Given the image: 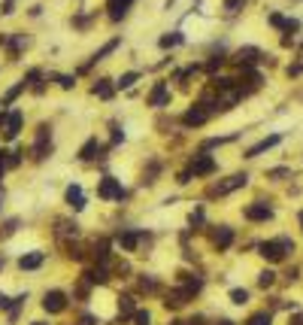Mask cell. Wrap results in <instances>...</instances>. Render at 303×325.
<instances>
[{"mask_svg":"<svg viewBox=\"0 0 303 325\" xmlns=\"http://www.w3.org/2000/svg\"><path fill=\"white\" fill-rule=\"evenodd\" d=\"M273 322V316H270V310H261V313H255V316H249V322L246 325H270Z\"/></svg>","mask_w":303,"mask_h":325,"instance_id":"obj_24","label":"cell"},{"mask_svg":"<svg viewBox=\"0 0 303 325\" xmlns=\"http://www.w3.org/2000/svg\"><path fill=\"white\" fill-rule=\"evenodd\" d=\"M21 122H24V116H21L18 110H12V113H0V128H3V137H6V140H15L18 131H21Z\"/></svg>","mask_w":303,"mask_h":325,"instance_id":"obj_3","label":"cell"},{"mask_svg":"<svg viewBox=\"0 0 303 325\" xmlns=\"http://www.w3.org/2000/svg\"><path fill=\"white\" fill-rule=\"evenodd\" d=\"M43 310H46V313H64V310H67V295L58 292V289L46 292V295H43Z\"/></svg>","mask_w":303,"mask_h":325,"instance_id":"obj_5","label":"cell"},{"mask_svg":"<svg viewBox=\"0 0 303 325\" xmlns=\"http://www.w3.org/2000/svg\"><path fill=\"white\" fill-rule=\"evenodd\" d=\"M218 325H234V322H231V319H221V322H218Z\"/></svg>","mask_w":303,"mask_h":325,"instance_id":"obj_46","label":"cell"},{"mask_svg":"<svg viewBox=\"0 0 303 325\" xmlns=\"http://www.w3.org/2000/svg\"><path fill=\"white\" fill-rule=\"evenodd\" d=\"M206 119H209V113L203 110V106H200V103H194V106H191V110H188V113L182 116V125H185V128H200V125H203Z\"/></svg>","mask_w":303,"mask_h":325,"instance_id":"obj_10","label":"cell"},{"mask_svg":"<svg viewBox=\"0 0 303 325\" xmlns=\"http://www.w3.org/2000/svg\"><path fill=\"white\" fill-rule=\"evenodd\" d=\"M134 322H137V325H149V322H152V313H149V310H137V313H134Z\"/></svg>","mask_w":303,"mask_h":325,"instance_id":"obj_33","label":"cell"},{"mask_svg":"<svg viewBox=\"0 0 303 325\" xmlns=\"http://www.w3.org/2000/svg\"><path fill=\"white\" fill-rule=\"evenodd\" d=\"M188 301H191V292H188L185 286H179V289H173V292L164 295V307H167V310H176V307H182V304H188Z\"/></svg>","mask_w":303,"mask_h":325,"instance_id":"obj_8","label":"cell"},{"mask_svg":"<svg viewBox=\"0 0 303 325\" xmlns=\"http://www.w3.org/2000/svg\"><path fill=\"white\" fill-rule=\"evenodd\" d=\"M291 325H303V316H294V319H291Z\"/></svg>","mask_w":303,"mask_h":325,"instance_id":"obj_45","label":"cell"},{"mask_svg":"<svg viewBox=\"0 0 303 325\" xmlns=\"http://www.w3.org/2000/svg\"><path fill=\"white\" fill-rule=\"evenodd\" d=\"M15 307V301H9L6 295H0V310H12Z\"/></svg>","mask_w":303,"mask_h":325,"instance_id":"obj_37","label":"cell"},{"mask_svg":"<svg viewBox=\"0 0 303 325\" xmlns=\"http://www.w3.org/2000/svg\"><path fill=\"white\" fill-rule=\"evenodd\" d=\"M119 246H122L125 252H134V249L140 246V234H137V231H122V234H119Z\"/></svg>","mask_w":303,"mask_h":325,"instance_id":"obj_18","label":"cell"},{"mask_svg":"<svg viewBox=\"0 0 303 325\" xmlns=\"http://www.w3.org/2000/svg\"><path fill=\"white\" fill-rule=\"evenodd\" d=\"M119 140H125V131L116 125V128H112V143H119Z\"/></svg>","mask_w":303,"mask_h":325,"instance_id":"obj_41","label":"cell"},{"mask_svg":"<svg viewBox=\"0 0 303 325\" xmlns=\"http://www.w3.org/2000/svg\"><path fill=\"white\" fill-rule=\"evenodd\" d=\"M140 292H146V295L158 292V280L155 277H140Z\"/></svg>","mask_w":303,"mask_h":325,"instance_id":"obj_23","label":"cell"},{"mask_svg":"<svg viewBox=\"0 0 303 325\" xmlns=\"http://www.w3.org/2000/svg\"><path fill=\"white\" fill-rule=\"evenodd\" d=\"M33 325H46V322H33Z\"/></svg>","mask_w":303,"mask_h":325,"instance_id":"obj_48","label":"cell"},{"mask_svg":"<svg viewBox=\"0 0 303 325\" xmlns=\"http://www.w3.org/2000/svg\"><path fill=\"white\" fill-rule=\"evenodd\" d=\"M15 228H18V219H9V222L3 225V237H9V234H12Z\"/></svg>","mask_w":303,"mask_h":325,"instance_id":"obj_36","label":"cell"},{"mask_svg":"<svg viewBox=\"0 0 303 325\" xmlns=\"http://www.w3.org/2000/svg\"><path fill=\"white\" fill-rule=\"evenodd\" d=\"M191 225H203V210H194L191 213Z\"/></svg>","mask_w":303,"mask_h":325,"instance_id":"obj_38","label":"cell"},{"mask_svg":"<svg viewBox=\"0 0 303 325\" xmlns=\"http://www.w3.org/2000/svg\"><path fill=\"white\" fill-rule=\"evenodd\" d=\"M212 243H215L218 249H227V246L234 243V228H231V225H218V231L212 234Z\"/></svg>","mask_w":303,"mask_h":325,"instance_id":"obj_12","label":"cell"},{"mask_svg":"<svg viewBox=\"0 0 303 325\" xmlns=\"http://www.w3.org/2000/svg\"><path fill=\"white\" fill-rule=\"evenodd\" d=\"M18 155H21V152H9V158H6V167H15V164H18V161H21V158H18Z\"/></svg>","mask_w":303,"mask_h":325,"instance_id":"obj_40","label":"cell"},{"mask_svg":"<svg viewBox=\"0 0 303 325\" xmlns=\"http://www.w3.org/2000/svg\"><path fill=\"white\" fill-rule=\"evenodd\" d=\"M231 301L243 307V304H249V292H246V289H231Z\"/></svg>","mask_w":303,"mask_h":325,"instance_id":"obj_28","label":"cell"},{"mask_svg":"<svg viewBox=\"0 0 303 325\" xmlns=\"http://www.w3.org/2000/svg\"><path fill=\"white\" fill-rule=\"evenodd\" d=\"M188 170H191L194 176H209V173H215V161L209 158V155H194L191 158V167H188Z\"/></svg>","mask_w":303,"mask_h":325,"instance_id":"obj_9","label":"cell"},{"mask_svg":"<svg viewBox=\"0 0 303 325\" xmlns=\"http://www.w3.org/2000/svg\"><path fill=\"white\" fill-rule=\"evenodd\" d=\"M243 216L249 222H267L270 216H273V210L267 207V204H261V201H255V204H249L246 210H243Z\"/></svg>","mask_w":303,"mask_h":325,"instance_id":"obj_7","label":"cell"},{"mask_svg":"<svg viewBox=\"0 0 303 325\" xmlns=\"http://www.w3.org/2000/svg\"><path fill=\"white\" fill-rule=\"evenodd\" d=\"M243 3H246V0H224V9H227V12H237Z\"/></svg>","mask_w":303,"mask_h":325,"instance_id":"obj_34","label":"cell"},{"mask_svg":"<svg viewBox=\"0 0 303 325\" xmlns=\"http://www.w3.org/2000/svg\"><path fill=\"white\" fill-rule=\"evenodd\" d=\"M49 137H52V128L40 125V131H36V143H33V158L36 161H43L49 155Z\"/></svg>","mask_w":303,"mask_h":325,"instance_id":"obj_6","label":"cell"},{"mask_svg":"<svg viewBox=\"0 0 303 325\" xmlns=\"http://www.w3.org/2000/svg\"><path fill=\"white\" fill-rule=\"evenodd\" d=\"M97 152H100V143H97V137H91V140H85V146L79 149V158L82 161H94V158H100Z\"/></svg>","mask_w":303,"mask_h":325,"instance_id":"obj_17","label":"cell"},{"mask_svg":"<svg viewBox=\"0 0 303 325\" xmlns=\"http://www.w3.org/2000/svg\"><path fill=\"white\" fill-rule=\"evenodd\" d=\"M185 325H203V316H194V319H188Z\"/></svg>","mask_w":303,"mask_h":325,"instance_id":"obj_44","label":"cell"},{"mask_svg":"<svg viewBox=\"0 0 303 325\" xmlns=\"http://www.w3.org/2000/svg\"><path fill=\"white\" fill-rule=\"evenodd\" d=\"M240 76H243L249 85H261V73H258V70H252V67H243V70H240Z\"/></svg>","mask_w":303,"mask_h":325,"instance_id":"obj_25","label":"cell"},{"mask_svg":"<svg viewBox=\"0 0 303 325\" xmlns=\"http://www.w3.org/2000/svg\"><path fill=\"white\" fill-rule=\"evenodd\" d=\"M91 91H94L97 97H103V100H109V97H112V91H116V88H112V85H109V79H97V85H94Z\"/></svg>","mask_w":303,"mask_h":325,"instance_id":"obj_22","label":"cell"},{"mask_svg":"<svg viewBox=\"0 0 303 325\" xmlns=\"http://www.w3.org/2000/svg\"><path fill=\"white\" fill-rule=\"evenodd\" d=\"M0 268H3V256H0Z\"/></svg>","mask_w":303,"mask_h":325,"instance_id":"obj_47","label":"cell"},{"mask_svg":"<svg viewBox=\"0 0 303 325\" xmlns=\"http://www.w3.org/2000/svg\"><path fill=\"white\" fill-rule=\"evenodd\" d=\"M43 259H46L43 252H27V256L18 259V268H21V271H36V268L43 265Z\"/></svg>","mask_w":303,"mask_h":325,"instance_id":"obj_16","label":"cell"},{"mask_svg":"<svg viewBox=\"0 0 303 325\" xmlns=\"http://www.w3.org/2000/svg\"><path fill=\"white\" fill-rule=\"evenodd\" d=\"M167 100H170L167 85L164 82H155V88H152V94H149V106H167Z\"/></svg>","mask_w":303,"mask_h":325,"instance_id":"obj_13","label":"cell"},{"mask_svg":"<svg viewBox=\"0 0 303 325\" xmlns=\"http://www.w3.org/2000/svg\"><path fill=\"white\" fill-rule=\"evenodd\" d=\"M137 79H140V73H137V70H131V73H125V76H122V79H119L116 85H119V88H131V85H134Z\"/></svg>","mask_w":303,"mask_h":325,"instance_id":"obj_30","label":"cell"},{"mask_svg":"<svg viewBox=\"0 0 303 325\" xmlns=\"http://www.w3.org/2000/svg\"><path fill=\"white\" fill-rule=\"evenodd\" d=\"M134 313H137L134 298H131V295H122V298H119V316H122V319H128V316H134Z\"/></svg>","mask_w":303,"mask_h":325,"instance_id":"obj_21","label":"cell"},{"mask_svg":"<svg viewBox=\"0 0 303 325\" xmlns=\"http://www.w3.org/2000/svg\"><path fill=\"white\" fill-rule=\"evenodd\" d=\"M79 325H94V316H91V313H82V316H79Z\"/></svg>","mask_w":303,"mask_h":325,"instance_id":"obj_43","label":"cell"},{"mask_svg":"<svg viewBox=\"0 0 303 325\" xmlns=\"http://www.w3.org/2000/svg\"><path fill=\"white\" fill-rule=\"evenodd\" d=\"M279 140H282L279 134H270V137H264V140H258V143H255L252 149H246V158H258L261 152H267V149H273V146H276Z\"/></svg>","mask_w":303,"mask_h":325,"instance_id":"obj_11","label":"cell"},{"mask_svg":"<svg viewBox=\"0 0 303 325\" xmlns=\"http://www.w3.org/2000/svg\"><path fill=\"white\" fill-rule=\"evenodd\" d=\"M67 204H70L73 210H82V207H85V198H82V189H79V186H70V189H67Z\"/></svg>","mask_w":303,"mask_h":325,"instance_id":"obj_20","label":"cell"},{"mask_svg":"<svg viewBox=\"0 0 303 325\" xmlns=\"http://www.w3.org/2000/svg\"><path fill=\"white\" fill-rule=\"evenodd\" d=\"M191 176H194L191 170H182V173H179V179H176V183H182V186H185V183H191Z\"/></svg>","mask_w":303,"mask_h":325,"instance_id":"obj_39","label":"cell"},{"mask_svg":"<svg viewBox=\"0 0 303 325\" xmlns=\"http://www.w3.org/2000/svg\"><path fill=\"white\" fill-rule=\"evenodd\" d=\"M221 64H224V58H221V55H212V58H209L203 67H206V73H215V70H218Z\"/></svg>","mask_w":303,"mask_h":325,"instance_id":"obj_32","label":"cell"},{"mask_svg":"<svg viewBox=\"0 0 303 325\" xmlns=\"http://www.w3.org/2000/svg\"><path fill=\"white\" fill-rule=\"evenodd\" d=\"M273 280H276V274H273V271H261V274H258V286H261V289L273 286Z\"/></svg>","mask_w":303,"mask_h":325,"instance_id":"obj_31","label":"cell"},{"mask_svg":"<svg viewBox=\"0 0 303 325\" xmlns=\"http://www.w3.org/2000/svg\"><path fill=\"white\" fill-rule=\"evenodd\" d=\"M249 183V176L246 173H234V176H227V179H221V183H215L212 189H209V198H221V195H231V192H237V189H243Z\"/></svg>","mask_w":303,"mask_h":325,"instance_id":"obj_2","label":"cell"},{"mask_svg":"<svg viewBox=\"0 0 303 325\" xmlns=\"http://www.w3.org/2000/svg\"><path fill=\"white\" fill-rule=\"evenodd\" d=\"M97 195L103 198V201H112V198H125V189H122V183L119 179H112V176H103L100 179V189H97Z\"/></svg>","mask_w":303,"mask_h":325,"instance_id":"obj_4","label":"cell"},{"mask_svg":"<svg viewBox=\"0 0 303 325\" xmlns=\"http://www.w3.org/2000/svg\"><path fill=\"white\" fill-rule=\"evenodd\" d=\"M55 231H58L61 237H64V234H73V237H76V234H79V225H76V222H64V219H61Z\"/></svg>","mask_w":303,"mask_h":325,"instance_id":"obj_26","label":"cell"},{"mask_svg":"<svg viewBox=\"0 0 303 325\" xmlns=\"http://www.w3.org/2000/svg\"><path fill=\"white\" fill-rule=\"evenodd\" d=\"M288 173H291V170H285V167H276V170H270V176H273V179H279V176H288Z\"/></svg>","mask_w":303,"mask_h":325,"instance_id":"obj_42","label":"cell"},{"mask_svg":"<svg viewBox=\"0 0 303 325\" xmlns=\"http://www.w3.org/2000/svg\"><path fill=\"white\" fill-rule=\"evenodd\" d=\"M185 289H188L191 295H197L200 289H203V280H200V277H188V280H185Z\"/></svg>","mask_w":303,"mask_h":325,"instance_id":"obj_29","label":"cell"},{"mask_svg":"<svg viewBox=\"0 0 303 325\" xmlns=\"http://www.w3.org/2000/svg\"><path fill=\"white\" fill-rule=\"evenodd\" d=\"M55 79H58V85H61V88H73V85H76V79H73V76H55Z\"/></svg>","mask_w":303,"mask_h":325,"instance_id":"obj_35","label":"cell"},{"mask_svg":"<svg viewBox=\"0 0 303 325\" xmlns=\"http://www.w3.org/2000/svg\"><path fill=\"white\" fill-rule=\"evenodd\" d=\"M119 43H122L119 37H116V40H109V43H106V46H103L100 52H94V58H91V61H88V64H85L82 70H91V64H97V61H103V58H106L109 52H116V49H119Z\"/></svg>","mask_w":303,"mask_h":325,"instance_id":"obj_19","label":"cell"},{"mask_svg":"<svg viewBox=\"0 0 303 325\" xmlns=\"http://www.w3.org/2000/svg\"><path fill=\"white\" fill-rule=\"evenodd\" d=\"M258 58H261V52H258L255 46H246V49H240V52H237V58H234V61H237L240 67H252Z\"/></svg>","mask_w":303,"mask_h":325,"instance_id":"obj_15","label":"cell"},{"mask_svg":"<svg viewBox=\"0 0 303 325\" xmlns=\"http://www.w3.org/2000/svg\"><path fill=\"white\" fill-rule=\"evenodd\" d=\"M185 37H182V33L176 30V33H167V37H161V49H170V46H179Z\"/></svg>","mask_w":303,"mask_h":325,"instance_id":"obj_27","label":"cell"},{"mask_svg":"<svg viewBox=\"0 0 303 325\" xmlns=\"http://www.w3.org/2000/svg\"><path fill=\"white\" fill-rule=\"evenodd\" d=\"M106 3H109V18H112V21H119V18L128 15V9H131L134 0H106Z\"/></svg>","mask_w":303,"mask_h":325,"instance_id":"obj_14","label":"cell"},{"mask_svg":"<svg viewBox=\"0 0 303 325\" xmlns=\"http://www.w3.org/2000/svg\"><path fill=\"white\" fill-rule=\"evenodd\" d=\"M294 249V243L288 240V237H282V240H264L261 246H258V252L267 262H282L285 259V252H291Z\"/></svg>","mask_w":303,"mask_h":325,"instance_id":"obj_1","label":"cell"}]
</instances>
